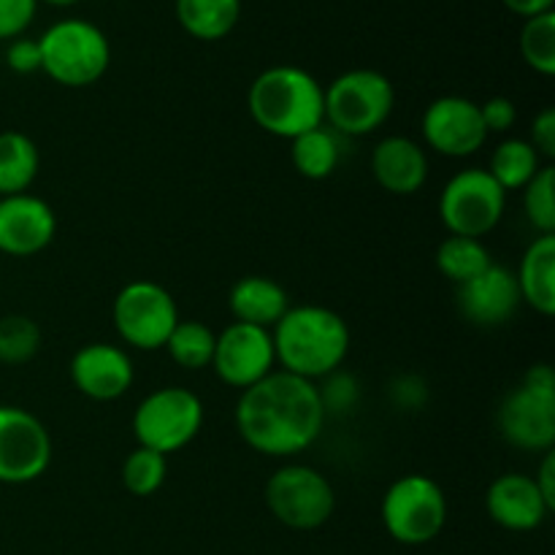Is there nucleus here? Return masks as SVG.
I'll return each instance as SVG.
<instances>
[{
    "instance_id": "obj_1",
    "label": "nucleus",
    "mask_w": 555,
    "mask_h": 555,
    "mask_svg": "<svg viewBox=\"0 0 555 555\" xmlns=\"http://www.w3.org/2000/svg\"><path fill=\"white\" fill-rule=\"evenodd\" d=\"M325 417L318 385L282 369L242 390L236 404L238 434L255 453L269 459H291L312 448Z\"/></svg>"
},
{
    "instance_id": "obj_2",
    "label": "nucleus",
    "mask_w": 555,
    "mask_h": 555,
    "mask_svg": "<svg viewBox=\"0 0 555 555\" xmlns=\"http://www.w3.org/2000/svg\"><path fill=\"white\" fill-rule=\"evenodd\" d=\"M271 339L276 366L309 383L339 372L350 352V328L345 318L318 304L287 309L285 318L271 328Z\"/></svg>"
},
{
    "instance_id": "obj_3",
    "label": "nucleus",
    "mask_w": 555,
    "mask_h": 555,
    "mask_svg": "<svg viewBox=\"0 0 555 555\" xmlns=\"http://www.w3.org/2000/svg\"><path fill=\"white\" fill-rule=\"evenodd\" d=\"M249 117L276 139H298L325 125L323 85L298 65H274L255 76L247 92Z\"/></svg>"
},
{
    "instance_id": "obj_4",
    "label": "nucleus",
    "mask_w": 555,
    "mask_h": 555,
    "mask_svg": "<svg viewBox=\"0 0 555 555\" xmlns=\"http://www.w3.org/2000/svg\"><path fill=\"white\" fill-rule=\"evenodd\" d=\"M41 70L57 85L79 90L103 79L112 65V43L106 33L87 20H60L38 38Z\"/></svg>"
},
{
    "instance_id": "obj_5",
    "label": "nucleus",
    "mask_w": 555,
    "mask_h": 555,
    "mask_svg": "<svg viewBox=\"0 0 555 555\" xmlns=\"http://www.w3.org/2000/svg\"><path fill=\"white\" fill-rule=\"evenodd\" d=\"M325 122L339 135L377 133L390 119L396 90L385 74L374 68L345 70L323 87Z\"/></svg>"
},
{
    "instance_id": "obj_6",
    "label": "nucleus",
    "mask_w": 555,
    "mask_h": 555,
    "mask_svg": "<svg viewBox=\"0 0 555 555\" xmlns=\"http://www.w3.org/2000/svg\"><path fill=\"white\" fill-rule=\"evenodd\" d=\"M499 431L504 442L529 453H547L555 444V374L537 363L499 406Z\"/></svg>"
},
{
    "instance_id": "obj_7",
    "label": "nucleus",
    "mask_w": 555,
    "mask_h": 555,
    "mask_svg": "<svg viewBox=\"0 0 555 555\" xmlns=\"http://www.w3.org/2000/svg\"><path fill=\"white\" fill-rule=\"evenodd\" d=\"M448 496L426 475H404L383 496V526L399 545L421 547L437 540L448 526Z\"/></svg>"
},
{
    "instance_id": "obj_8",
    "label": "nucleus",
    "mask_w": 555,
    "mask_h": 555,
    "mask_svg": "<svg viewBox=\"0 0 555 555\" xmlns=\"http://www.w3.org/2000/svg\"><path fill=\"white\" fill-rule=\"evenodd\" d=\"M266 507L293 531H318L334 518L336 491L323 472L307 464H287L266 482Z\"/></svg>"
},
{
    "instance_id": "obj_9",
    "label": "nucleus",
    "mask_w": 555,
    "mask_h": 555,
    "mask_svg": "<svg viewBox=\"0 0 555 555\" xmlns=\"http://www.w3.org/2000/svg\"><path fill=\"white\" fill-rule=\"evenodd\" d=\"M204 428V404L198 396L179 385L152 390L133 412V437L141 448H150L168 459L188 448Z\"/></svg>"
},
{
    "instance_id": "obj_10",
    "label": "nucleus",
    "mask_w": 555,
    "mask_h": 555,
    "mask_svg": "<svg viewBox=\"0 0 555 555\" xmlns=\"http://www.w3.org/2000/svg\"><path fill=\"white\" fill-rule=\"evenodd\" d=\"M179 320L177 301L160 282L133 280L114 296V331L135 350H163Z\"/></svg>"
},
{
    "instance_id": "obj_11",
    "label": "nucleus",
    "mask_w": 555,
    "mask_h": 555,
    "mask_svg": "<svg viewBox=\"0 0 555 555\" xmlns=\"http://www.w3.org/2000/svg\"><path fill=\"white\" fill-rule=\"evenodd\" d=\"M507 193L488 173V168H464L439 195V220L450 236L482 238L502 222Z\"/></svg>"
},
{
    "instance_id": "obj_12",
    "label": "nucleus",
    "mask_w": 555,
    "mask_h": 555,
    "mask_svg": "<svg viewBox=\"0 0 555 555\" xmlns=\"http://www.w3.org/2000/svg\"><path fill=\"white\" fill-rule=\"evenodd\" d=\"M52 464V437L33 412L0 404V482L27 486Z\"/></svg>"
},
{
    "instance_id": "obj_13",
    "label": "nucleus",
    "mask_w": 555,
    "mask_h": 555,
    "mask_svg": "<svg viewBox=\"0 0 555 555\" xmlns=\"http://www.w3.org/2000/svg\"><path fill=\"white\" fill-rule=\"evenodd\" d=\"M276 366L274 339L269 328L247 323H231L217 334L211 369L228 388L247 390L269 377Z\"/></svg>"
},
{
    "instance_id": "obj_14",
    "label": "nucleus",
    "mask_w": 555,
    "mask_h": 555,
    "mask_svg": "<svg viewBox=\"0 0 555 555\" xmlns=\"http://www.w3.org/2000/svg\"><path fill=\"white\" fill-rule=\"evenodd\" d=\"M421 130L428 150L444 157H469L488 141L480 103L464 95H442L428 103Z\"/></svg>"
},
{
    "instance_id": "obj_15",
    "label": "nucleus",
    "mask_w": 555,
    "mask_h": 555,
    "mask_svg": "<svg viewBox=\"0 0 555 555\" xmlns=\"http://www.w3.org/2000/svg\"><path fill=\"white\" fill-rule=\"evenodd\" d=\"M57 236V215L43 198L30 193L0 198V253L33 258Z\"/></svg>"
},
{
    "instance_id": "obj_16",
    "label": "nucleus",
    "mask_w": 555,
    "mask_h": 555,
    "mask_svg": "<svg viewBox=\"0 0 555 555\" xmlns=\"http://www.w3.org/2000/svg\"><path fill=\"white\" fill-rule=\"evenodd\" d=\"M70 383L92 401H117L133 388L135 369L128 352L108 341H90L70 358Z\"/></svg>"
},
{
    "instance_id": "obj_17",
    "label": "nucleus",
    "mask_w": 555,
    "mask_h": 555,
    "mask_svg": "<svg viewBox=\"0 0 555 555\" xmlns=\"http://www.w3.org/2000/svg\"><path fill=\"white\" fill-rule=\"evenodd\" d=\"M520 304L524 298H520L515 271L502 263H491L475 280L459 285L461 314L480 328H499V325L509 323Z\"/></svg>"
},
{
    "instance_id": "obj_18",
    "label": "nucleus",
    "mask_w": 555,
    "mask_h": 555,
    "mask_svg": "<svg viewBox=\"0 0 555 555\" xmlns=\"http://www.w3.org/2000/svg\"><path fill=\"white\" fill-rule=\"evenodd\" d=\"M486 509L493 524L515 534L537 531L553 513L542 499L534 477L520 475V472H507L491 482L486 493Z\"/></svg>"
},
{
    "instance_id": "obj_19",
    "label": "nucleus",
    "mask_w": 555,
    "mask_h": 555,
    "mask_svg": "<svg viewBox=\"0 0 555 555\" xmlns=\"http://www.w3.org/2000/svg\"><path fill=\"white\" fill-rule=\"evenodd\" d=\"M428 155L406 135H388L372 152V177L385 193L415 195L428 182Z\"/></svg>"
},
{
    "instance_id": "obj_20",
    "label": "nucleus",
    "mask_w": 555,
    "mask_h": 555,
    "mask_svg": "<svg viewBox=\"0 0 555 555\" xmlns=\"http://www.w3.org/2000/svg\"><path fill=\"white\" fill-rule=\"evenodd\" d=\"M228 309L236 323L258 325V328H274L285 312L291 309L287 291L276 280L263 274L242 276L228 293Z\"/></svg>"
},
{
    "instance_id": "obj_21",
    "label": "nucleus",
    "mask_w": 555,
    "mask_h": 555,
    "mask_svg": "<svg viewBox=\"0 0 555 555\" xmlns=\"http://www.w3.org/2000/svg\"><path fill=\"white\" fill-rule=\"evenodd\" d=\"M518 291L524 304H529L542 318L555 314V233H540L534 242L526 247L520 258Z\"/></svg>"
},
{
    "instance_id": "obj_22",
    "label": "nucleus",
    "mask_w": 555,
    "mask_h": 555,
    "mask_svg": "<svg viewBox=\"0 0 555 555\" xmlns=\"http://www.w3.org/2000/svg\"><path fill=\"white\" fill-rule=\"evenodd\" d=\"M177 22L198 41H220L231 36L242 16V0H173Z\"/></svg>"
},
{
    "instance_id": "obj_23",
    "label": "nucleus",
    "mask_w": 555,
    "mask_h": 555,
    "mask_svg": "<svg viewBox=\"0 0 555 555\" xmlns=\"http://www.w3.org/2000/svg\"><path fill=\"white\" fill-rule=\"evenodd\" d=\"M41 168V152L36 141L20 130L0 133V198L30 190Z\"/></svg>"
},
{
    "instance_id": "obj_24",
    "label": "nucleus",
    "mask_w": 555,
    "mask_h": 555,
    "mask_svg": "<svg viewBox=\"0 0 555 555\" xmlns=\"http://www.w3.org/2000/svg\"><path fill=\"white\" fill-rule=\"evenodd\" d=\"M291 157L293 166H296V171L301 177L323 182V179H328L336 171V166L341 160L339 139H336L334 130L320 125V128L307 130L298 139H293Z\"/></svg>"
},
{
    "instance_id": "obj_25",
    "label": "nucleus",
    "mask_w": 555,
    "mask_h": 555,
    "mask_svg": "<svg viewBox=\"0 0 555 555\" xmlns=\"http://www.w3.org/2000/svg\"><path fill=\"white\" fill-rule=\"evenodd\" d=\"M540 168H542V157L537 155V150L529 144V141L504 139L502 144L493 150L488 173L496 179V184L504 190V193H513V190H524L526 184L537 177Z\"/></svg>"
},
{
    "instance_id": "obj_26",
    "label": "nucleus",
    "mask_w": 555,
    "mask_h": 555,
    "mask_svg": "<svg viewBox=\"0 0 555 555\" xmlns=\"http://www.w3.org/2000/svg\"><path fill=\"white\" fill-rule=\"evenodd\" d=\"M493 263L491 253L482 244V238L469 236H448L437 247V269L444 280L453 282L455 287L464 282L475 280L480 271H486Z\"/></svg>"
},
{
    "instance_id": "obj_27",
    "label": "nucleus",
    "mask_w": 555,
    "mask_h": 555,
    "mask_svg": "<svg viewBox=\"0 0 555 555\" xmlns=\"http://www.w3.org/2000/svg\"><path fill=\"white\" fill-rule=\"evenodd\" d=\"M215 345L217 334L209 325L201 320H179L163 350H168L171 361L184 372H201V369L211 366Z\"/></svg>"
},
{
    "instance_id": "obj_28",
    "label": "nucleus",
    "mask_w": 555,
    "mask_h": 555,
    "mask_svg": "<svg viewBox=\"0 0 555 555\" xmlns=\"http://www.w3.org/2000/svg\"><path fill=\"white\" fill-rule=\"evenodd\" d=\"M41 350V328L27 314H5L0 318V363L3 366H25Z\"/></svg>"
},
{
    "instance_id": "obj_29",
    "label": "nucleus",
    "mask_w": 555,
    "mask_h": 555,
    "mask_svg": "<svg viewBox=\"0 0 555 555\" xmlns=\"http://www.w3.org/2000/svg\"><path fill=\"white\" fill-rule=\"evenodd\" d=\"M168 477V459L150 448H135L122 461V486L130 496H155Z\"/></svg>"
},
{
    "instance_id": "obj_30",
    "label": "nucleus",
    "mask_w": 555,
    "mask_h": 555,
    "mask_svg": "<svg viewBox=\"0 0 555 555\" xmlns=\"http://www.w3.org/2000/svg\"><path fill=\"white\" fill-rule=\"evenodd\" d=\"M520 54L526 65L542 76H555V14L545 11L524 22L520 30Z\"/></svg>"
},
{
    "instance_id": "obj_31",
    "label": "nucleus",
    "mask_w": 555,
    "mask_h": 555,
    "mask_svg": "<svg viewBox=\"0 0 555 555\" xmlns=\"http://www.w3.org/2000/svg\"><path fill=\"white\" fill-rule=\"evenodd\" d=\"M524 211L531 228L555 233V168L542 166L524 188Z\"/></svg>"
},
{
    "instance_id": "obj_32",
    "label": "nucleus",
    "mask_w": 555,
    "mask_h": 555,
    "mask_svg": "<svg viewBox=\"0 0 555 555\" xmlns=\"http://www.w3.org/2000/svg\"><path fill=\"white\" fill-rule=\"evenodd\" d=\"M38 0H0V41H14L36 20Z\"/></svg>"
},
{
    "instance_id": "obj_33",
    "label": "nucleus",
    "mask_w": 555,
    "mask_h": 555,
    "mask_svg": "<svg viewBox=\"0 0 555 555\" xmlns=\"http://www.w3.org/2000/svg\"><path fill=\"white\" fill-rule=\"evenodd\" d=\"M325 379H328V383H325V388H318L320 399H323V406H325V415H328V412L350 410L358 399L356 379H352L350 374H341V372L328 374Z\"/></svg>"
},
{
    "instance_id": "obj_34",
    "label": "nucleus",
    "mask_w": 555,
    "mask_h": 555,
    "mask_svg": "<svg viewBox=\"0 0 555 555\" xmlns=\"http://www.w3.org/2000/svg\"><path fill=\"white\" fill-rule=\"evenodd\" d=\"M5 65H9L14 74L30 76L36 70H41V49H38V38H14L5 49Z\"/></svg>"
},
{
    "instance_id": "obj_35",
    "label": "nucleus",
    "mask_w": 555,
    "mask_h": 555,
    "mask_svg": "<svg viewBox=\"0 0 555 555\" xmlns=\"http://www.w3.org/2000/svg\"><path fill=\"white\" fill-rule=\"evenodd\" d=\"M480 117H482V125H486L488 135L507 133V130L515 125V119H518V108H515V103L509 101V98L493 95L488 98L486 103H480Z\"/></svg>"
},
{
    "instance_id": "obj_36",
    "label": "nucleus",
    "mask_w": 555,
    "mask_h": 555,
    "mask_svg": "<svg viewBox=\"0 0 555 555\" xmlns=\"http://www.w3.org/2000/svg\"><path fill=\"white\" fill-rule=\"evenodd\" d=\"M529 141L531 146L537 150V155L545 157V160H553L555 157V108L547 106L542 108L540 114L534 117L529 130Z\"/></svg>"
},
{
    "instance_id": "obj_37",
    "label": "nucleus",
    "mask_w": 555,
    "mask_h": 555,
    "mask_svg": "<svg viewBox=\"0 0 555 555\" xmlns=\"http://www.w3.org/2000/svg\"><path fill=\"white\" fill-rule=\"evenodd\" d=\"M534 482H537V488H540L542 499L547 502V507L555 509V453L553 450L542 453V464H540V469H537Z\"/></svg>"
},
{
    "instance_id": "obj_38",
    "label": "nucleus",
    "mask_w": 555,
    "mask_h": 555,
    "mask_svg": "<svg viewBox=\"0 0 555 555\" xmlns=\"http://www.w3.org/2000/svg\"><path fill=\"white\" fill-rule=\"evenodd\" d=\"M393 393L399 396L401 406H417L426 399V385L417 383L415 377H401L399 383H396Z\"/></svg>"
},
{
    "instance_id": "obj_39",
    "label": "nucleus",
    "mask_w": 555,
    "mask_h": 555,
    "mask_svg": "<svg viewBox=\"0 0 555 555\" xmlns=\"http://www.w3.org/2000/svg\"><path fill=\"white\" fill-rule=\"evenodd\" d=\"M513 14L524 16V20H531V16H540L545 11H553L555 0H502Z\"/></svg>"
},
{
    "instance_id": "obj_40",
    "label": "nucleus",
    "mask_w": 555,
    "mask_h": 555,
    "mask_svg": "<svg viewBox=\"0 0 555 555\" xmlns=\"http://www.w3.org/2000/svg\"><path fill=\"white\" fill-rule=\"evenodd\" d=\"M38 3H49V5H60V9H65V5H76L79 0H38Z\"/></svg>"
}]
</instances>
